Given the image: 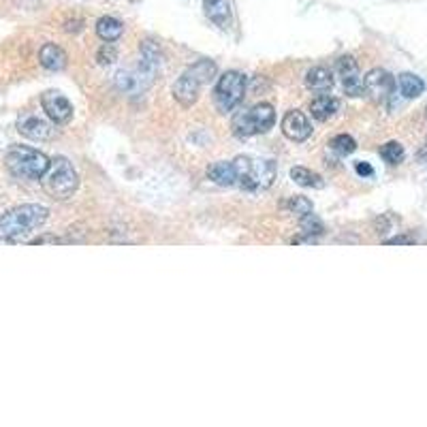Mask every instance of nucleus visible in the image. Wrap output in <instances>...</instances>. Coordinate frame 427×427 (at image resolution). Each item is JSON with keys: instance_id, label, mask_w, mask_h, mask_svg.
I'll return each mask as SVG.
<instances>
[{"instance_id": "nucleus-23", "label": "nucleus", "mask_w": 427, "mask_h": 427, "mask_svg": "<svg viewBox=\"0 0 427 427\" xmlns=\"http://www.w3.org/2000/svg\"><path fill=\"white\" fill-rule=\"evenodd\" d=\"M190 73L205 86V84H209L214 77H216V64H214L211 60H199L197 64H193L190 68Z\"/></svg>"}, {"instance_id": "nucleus-9", "label": "nucleus", "mask_w": 427, "mask_h": 427, "mask_svg": "<svg viewBox=\"0 0 427 427\" xmlns=\"http://www.w3.org/2000/svg\"><path fill=\"white\" fill-rule=\"evenodd\" d=\"M338 77L342 82V88L348 96H361L364 94V77L359 73V66L352 56H342L336 64Z\"/></svg>"}, {"instance_id": "nucleus-7", "label": "nucleus", "mask_w": 427, "mask_h": 427, "mask_svg": "<svg viewBox=\"0 0 427 427\" xmlns=\"http://www.w3.org/2000/svg\"><path fill=\"white\" fill-rule=\"evenodd\" d=\"M154 75H156V70L139 60L137 66L118 70L114 77V86L124 94L137 96V94H144L150 90V86L154 84Z\"/></svg>"}, {"instance_id": "nucleus-15", "label": "nucleus", "mask_w": 427, "mask_h": 427, "mask_svg": "<svg viewBox=\"0 0 427 427\" xmlns=\"http://www.w3.org/2000/svg\"><path fill=\"white\" fill-rule=\"evenodd\" d=\"M338 110H340V100L334 96H327V94H320L310 103V114L318 122H327L329 118L336 116Z\"/></svg>"}, {"instance_id": "nucleus-17", "label": "nucleus", "mask_w": 427, "mask_h": 427, "mask_svg": "<svg viewBox=\"0 0 427 427\" xmlns=\"http://www.w3.org/2000/svg\"><path fill=\"white\" fill-rule=\"evenodd\" d=\"M306 86H308V90L318 92V94L329 92L331 86H334V75H331V70H327L325 66L310 68V70H308V75H306Z\"/></svg>"}, {"instance_id": "nucleus-25", "label": "nucleus", "mask_w": 427, "mask_h": 427, "mask_svg": "<svg viewBox=\"0 0 427 427\" xmlns=\"http://www.w3.org/2000/svg\"><path fill=\"white\" fill-rule=\"evenodd\" d=\"M331 150L338 152L340 156H348V154H352L354 150H357V141H354L350 135H338L331 141Z\"/></svg>"}, {"instance_id": "nucleus-11", "label": "nucleus", "mask_w": 427, "mask_h": 427, "mask_svg": "<svg viewBox=\"0 0 427 427\" xmlns=\"http://www.w3.org/2000/svg\"><path fill=\"white\" fill-rule=\"evenodd\" d=\"M280 128H282L284 137L291 139V141H297V144H301V141H306V139L312 135V124H310V120H308L301 112H297V110L284 114Z\"/></svg>"}, {"instance_id": "nucleus-10", "label": "nucleus", "mask_w": 427, "mask_h": 427, "mask_svg": "<svg viewBox=\"0 0 427 427\" xmlns=\"http://www.w3.org/2000/svg\"><path fill=\"white\" fill-rule=\"evenodd\" d=\"M41 107L47 114V118L56 124H66V122H70V118H73V105H70V100L64 94H60L56 90L43 92Z\"/></svg>"}, {"instance_id": "nucleus-16", "label": "nucleus", "mask_w": 427, "mask_h": 427, "mask_svg": "<svg viewBox=\"0 0 427 427\" xmlns=\"http://www.w3.org/2000/svg\"><path fill=\"white\" fill-rule=\"evenodd\" d=\"M207 177L218 186H235L237 184V173H235V165L233 163H214L207 167Z\"/></svg>"}, {"instance_id": "nucleus-4", "label": "nucleus", "mask_w": 427, "mask_h": 427, "mask_svg": "<svg viewBox=\"0 0 427 427\" xmlns=\"http://www.w3.org/2000/svg\"><path fill=\"white\" fill-rule=\"evenodd\" d=\"M43 190L58 201H64L68 197H73V193L80 186V175L75 171V167L70 165L66 158H56L52 160L50 169L45 171V175L41 177Z\"/></svg>"}, {"instance_id": "nucleus-26", "label": "nucleus", "mask_w": 427, "mask_h": 427, "mask_svg": "<svg viewBox=\"0 0 427 427\" xmlns=\"http://www.w3.org/2000/svg\"><path fill=\"white\" fill-rule=\"evenodd\" d=\"M299 227H301V233H306V235H320L325 231L323 223H320L314 214H306V216H301Z\"/></svg>"}, {"instance_id": "nucleus-1", "label": "nucleus", "mask_w": 427, "mask_h": 427, "mask_svg": "<svg viewBox=\"0 0 427 427\" xmlns=\"http://www.w3.org/2000/svg\"><path fill=\"white\" fill-rule=\"evenodd\" d=\"M47 214H50L47 207L39 203H26V205L13 207L0 218V239H9V241L22 239L24 235L39 229L47 220Z\"/></svg>"}, {"instance_id": "nucleus-27", "label": "nucleus", "mask_w": 427, "mask_h": 427, "mask_svg": "<svg viewBox=\"0 0 427 427\" xmlns=\"http://www.w3.org/2000/svg\"><path fill=\"white\" fill-rule=\"evenodd\" d=\"M96 60H98V64H114V62L118 60V50H116V45L105 41V43L100 45V50L96 52Z\"/></svg>"}, {"instance_id": "nucleus-5", "label": "nucleus", "mask_w": 427, "mask_h": 427, "mask_svg": "<svg viewBox=\"0 0 427 427\" xmlns=\"http://www.w3.org/2000/svg\"><path fill=\"white\" fill-rule=\"evenodd\" d=\"M276 122V112L269 103H259L250 110H244L233 116L231 128L237 137H253L267 133Z\"/></svg>"}, {"instance_id": "nucleus-14", "label": "nucleus", "mask_w": 427, "mask_h": 427, "mask_svg": "<svg viewBox=\"0 0 427 427\" xmlns=\"http://www.w3.org/2000/svg\"><path fill=\"white\" fill-rule=\"evenodd\" d=\"M203 9L209 22H214L218 28L227 30L233 24V11L229 0H203Z\"/></svg>"}, {"instance_id": "nucleus-2", "label": "nucleus", "mask_w": 427, "mask_h": 427, "mask_svg": "<svg viewBox=\"0 0 427 427\" xmlns=\"http://www.w3.org/2000/svg\"><path fill=\"white\" fill-rule=\"evenodd\" d=\"M5 165L11 171V175L22 177V180H41L45 171L50 169L52 160L34 148L13 146L5 156Z\"/></svg>"}, {"instance_id": "nucleus-21", "label": "nucleus", "mask_w": 427, "mask_h": 427, "mask_svg": "<svg viewBox=\"0 0 427 427\" xmlns=\"http://www.w3.org/2000/svg\"><path fill=\"white\" fill-rule=\"evenodd\" d=\"M139 54H141V62H144L146 66H150V68H154V70L160 68V64H163V52H160L158 43H154V41H150V39L141 41Z\"/></svg>"}, {"instance_id": "nucleus-20", "label": "nucleus", "mask_w": 427, "mask_h": 427, "mask_svg": "<svg viewBox=\"0 0 427 427\" xmlns=\"http://www.w3.org/2000/svg\"><path fill=\"white\" fill-rule=\"evenodd\" d=\"M291 177H293V182L304 186V188H323L325 186V180L320 177L318 173L306 169V167H293L291 169Z\"/></svg>"}, {"instance_id": "nucleus-22", "label": "nucleus", "mask_w": 427, "mask_h": 427, "mask_svg": "<svg viewBox=\"0 0 427 427\" xmlns=\"http://www.w3.org/2000/svg\"><path fill=\"white\" fill-rule=\"evenodd\" d=\"M398 86H400L402 96H406V98H417V96H421L423 90H425L423 80L417 77L414 73H402V75L398 77Z\"/></svg>"}, {"instance_id": "nucleus-30", "label": "nucleus", "mask_w": 427, "mask_h": 427, "mask_svg": "<svg viewBox=\"0 0 427 427\" xmlns=\"http://www.w3.org/2000/svg\"><path fill=\"white\" fill-rule=\"evenodd\" d=\"M387 244H391V246H396V244H414V239L408 237V235H398L394 239H387Z\"/></svg>"}, {"instance_id": "nucleus-24", "label": "nucleus", "mask_w": 427, "mask_h": 427, "mask_svg": "<svg viewBox=\"0 0 427 427\" xmlns=\"http://www.w3.org/2000/svg\"><path fill=\"white\" fill-rule=\"evenodd\" d=\"M380 156L391 165H398L404 160V146L398 144V141H387V144L380 148Z\"/></svg>"}, {"instance_id": "nucleus-31", "label": "nucleus", "mask_w": 427, "mask_h": 427, "mask_svg": "<svg viewBox=\"0 0 427 427\" xmlns=\"http://www.w3.org/2000/svg\"><path fill=\"white\" fill-rule=\"evenodd\" d=\"M425 118H427V107H425Z\"/></svg>"}, {"instance_id": "nucleus-13", "label": "nucleus", "mask_w": 427, "mask_h": 427, "mask_svg": "<svg viewBox=\"0 0 427 427\" xmlns=\"http://www.w3.org/2000/svg\"><path fill=\"white\" fill-rule=\"evenodd\" d=\"M201 88H203V84L190 73V70H186V73L175 82V86H173V96H175V100L180 103V105L190 107V105L197 103Z\"/></svg>"}, {"instance_id": "nucleus-19", "label": "nucleus", "mask_w": 427, "mask_h": 427, "mask_svg": "<svg viewBox=\"0 0 427 427\" xmlns=\"http://www.w3.org/2000/svg\"><path fill=\"white\" fill-rule=\"evenodd\" d=\"M122 32H124L122 22L116 20V17H112V15H105V17H100V20L96 22V34H98L103 41H107V43L118 41V39L122 37Z\"/></svg>"}, {"instance_id": "nucleus-8", "label": "nucleus", "mask_w": 427, "mask_h": 427, "mask_svg": "<svg viewBox=\"0 0 427 427\" xmlns=\"http://www.w3.org/2000/svg\"><path fill=\"white\" fill-rule=\"evenodd\" d=\"M364 92L374 103H387L391 94L396 92V80L384 68H372L364 77Z\"/></svg>"}, {"instance_id": "nucleus-18", "label": "nucleus", "mask_w": 427, "mask_h": 427, "mask_svg": "<svg viewBox=\"0 0 427 427\" xmlns=\"http://www.w3.org/2000/svg\"><path fill=\"white\" fill-rule=\"evenodd\" d=\"M39 62L47 70H62L66 66V54L56 43H45L39 50Z\"/></svg>"}, {"instance_id": "nucleus-28", "label": "nucleus", "mask_w": 427, "mask_h": 427, "mask_svg": "<svg viewBox=\"0 0 427 427\" xmlns=\"http://www.w3.org/2000/svg\"><path fill=\"white\" fill-rule=\"evenodd\" d=\"M289 209L295 214V216H306V214H312V201L310 199H306V197H293L291 201H289Z\"/></svg>"}, {"instance_id": "nucleus-6", "label": "nucleus", "mask_w": 427, "mask_h": 427, "mask_svg": "<svg viewBox=\"0 0 427 427\" xmlns=\"http://www.w3.org/2000/svg\"><path fill=\"white\" fill-rule=\"evenodd\" d=\"M244 94H246V77L237 73V70H227L218 80L216 90H214V103H216L220 114H227V112H233L241 103Z\"/></svg>"}, {"instance_id": "nucleus-12", "label": "nucleus", "mask_w": 427, "mask_h": 427, "mask_svg": "<svg viewBox=\"0 0 427 427\" xmlns=\"http://www.w3.org/2000/svg\"><path fill=\"white\" fill-rule=\"evenodd\" d=\"M17 130L24 135V137H28V139H32V141H47V139H52L54 137V126L47 122V120H43V118H39V116H34V114H24V116H20V120H17Z\"/></svg>"}, {"instance_id": "nucleus-29", "label": "nucleus", "mask_w": 427, "mask_h": 427, "mask_svg": "<svg viewBox=\"0 0 427 427\" xmlns=\"http://www.w3.org/2000/svg\"><path fill=\"white\" fill-rule=\"evenodd\" d=\"M354 171H357L359 175H364V177H372L374 175V169L368 163H357V165H354Z\"/></svg>"}, {"instance_id": "nucleus-3", "label": "nucleus", "mask_w": 427, "mask_h": 427, "mask_svg": "<svg viewBox=\"0 0 427 427\" xmlns=\"http://www.w3.org/2000/svg\"><path fill=\"white\" fill-rule=\"evenodd\" d=\"M233 165L237 173V184L246 190H265L276 180V165L271 160L237 156Z\"/></svg>"}]
</instances>
